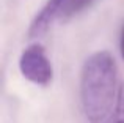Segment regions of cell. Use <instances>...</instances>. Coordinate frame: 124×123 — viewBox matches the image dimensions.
I'll list each match as a JSON object with an SVG mask.
<instances>
[{
	"mask_svg": "<svg viewBox=\"0 0 124 123\" xmlns=\"http://www.w3.org/2000/svg\"><path fill=\"white\" fill-rule=\"evenodd\" d=\"M119 85L116 62L108 51H97L85 60L80 73V101L90 123H104L108 118Z\"/></svg>",
	"mask_w": 124,
	"mask_h": 123,
	"instance_id": "cell-1",
	"label": "cell"
},
{
	"mask_svg": "<svg viewBox=\"0 0 124 123\" xmlns=\"http://www.w3.org/2000/svg\"><path fill=\"white\" fill-rule=\"evenodd\" d=\"M19 70L27 80L36 85H49L54 79V68L41 44H30L19 57Z\"/></svg>",
	"mask_w": 124,
	"mask_h": 123,
	"instance_id": "cell-2",
	"label": "cell"
},
{
	"mask_svg": "<svg viewBox=\"0 0 124 123\" xmlns=\"http://www.w3.org/2000/svg\"><path fill=\"white\" fill-rule=\"evenodd\" d=\"M68 3L69 0H47L30 24V28H28L30 38L42 36L55 21H63V14L66 11Z\"/></svg>",
	"mask_w": 124,
	"mask_h": 123,
	"instance_id": "cell-3",
	"label": "cell"
},
{
	"mask_svg": "<svg viewBox=\"0 0 124 123\" xmlns=\"http://www.w3.org/2000/svg\"><path fill=\"white\" fill-rule=\"evenodd\" d=\"M104 123H124V84L119 85L115 109H113V112L108 115V118Z\"/></svg>",
	"mask_w": 124,
	"mask_h": 123,
	"instance_id": "cell-4",
	"label": "cell"
},
{
	"mask_svg": "<svg viewBox=\"0 0 124 123\" xmlns=\"http://www.w3.org/2000/svg\"><path fill=\"white\" fill-rule=\"evenodd\" d=\"M93 2L94 0H69V3H68V6H66V11H64V14H63V21L79 14L80 11H83V9L86 8V6H90Z\"/></svg>",
	"mask_w": 124,
	"mask_h": 123,
	"instance_id": "cell-5",
	"label": "cell"
},
{
	"mask_svg": "<svg viewBox=\"0 0 124 123\" xmlns=\"http://www.w3.org/2000/svg\"><path fill=\"white\" fill-rule=\"evenodd\" d=\"M119 52H121V57L124 60V21L121 24V32H119Z\"/></svg>",
	"mask_w": 124,
	"mask_h": 123,
	"instance_id": "cell-6",
	"label": "cell"
}]
</instances>
